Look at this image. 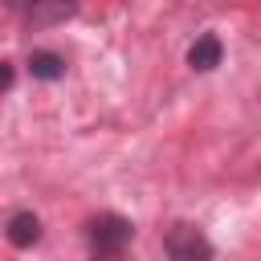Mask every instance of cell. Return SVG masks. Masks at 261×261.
I'll use <instances>...</instances> for the list:
<instances>
[{
	"label": "cell",
	"instance_id": "1",
	"mask_svg": "<svg viewBox=\"0 0 261 261\" xmlns=\"http://www.w3.org/2000/svg\"><path fill=\"white\" fill-rule=\"evenodd\" d=\"M163 249H167L171 261H212V257H216L208 232H204L200 224H192V220H175V224H167V232H163Z\"/></svg>",
	"mask_w": 261,
	"mask_h": 261
},
{
	"label": "cell",
	"instance_id": "2",
	"mask_svg": "<svg viewBox=\"0 0 261 261\" xmlns=\"http://www.w3.org/2000/svg\"><path fill=\"white\" fill-rule=\"evenodd\" d=\"M86 237H90V245H94L102 257H114L118 249H126V245L135 241V224H130L126 216H118V212H102V216H94V220L86 224Z\"/></svg>",
	"mask_w": 261,
	"mask_h": 261
},
{
	"label": "cell",
	"instance_id": "3",
	"mask_svg": "<svg viewBox=\"0 0 261 261\" xmlns=\"http://www.w3.org/2000/svg\"><path fill=\"white\" fill-rule=\"evenodd\" d=\"M73 12H77V0H33V4H29V29L65 24Z\"/></svg>",
	"mask_w": 261,
	"mask_h": 261
},
{
	"label": "cell",
	"instance_id": "4",
	"mask_svg": "<svg viewBox=\"0 0 261 261\" xmlns=\"http://www.w3.org/2000/svg\"><path fill=\"white\" fill-rule=\"evenodd\" d=\"M220 57H224V45H220V37H216V33L196 37V41H192V49H188V65H192L196 73L216 69V65H220Z\"/></svg>",
	"mask_w": 261,
	"mask_h": 261
},
{
	"label": "cell",
	"instance_id": "5",
	"mask_svg": "<svg viewBox=\"0 0 261 261\" xmlns=\"http://www.w3.org/2000/svg\"><path fill=\"white\" fill-rule=\"evenodd\" d=\"M4 237H8L12 249H33V245L41 241V220H37L33 212H16V216L8 220V228H4Z\"/></svg>",
	"mask_w": 261,
	"mask_h": 261
},
{
	"label": "cell",
	"instance_id": "6",
	"mask_svg": "<svg viewBox=\"0 0 261 261\" xmlns=\"http://www.w3.org/2000/svg\"><path fill=\"white\" fill-rule=\"evenodd\" d=\"M29 73L37 82H57V77H65V57L49 53V49H37V53H29Z\"/></svg>",
	"mask_w": 261,
	"mask_h": 261
},
{
	"label": "cell",
	"instance_id": "7",
	"mask_svg": "<svg viewBox=\"0 0 261 261\" xmlns=\"http://www.w3.org/2000/svg\"><path fill=\"white\" fill-rule=\"evenodd\" d=\"M12 82H16V69H12L8 61H0V94H8V90H12Z\"/></svg>",
	"mask_w": 261,
	"mask_h": 261
},
{
	"label": "cell",
	"instance_id": "8",
	"mask_svg": "<svg viewBox=\"0 0 261 261\" xmlns=\"http://www.w3.org/2000/svg\"><path fill=\"white\" fill-rule=\"evenodd\" d=\"M8 4H33V0H8Z\"/></svg>",
	"mask_w": 261,
	"mask_h": 261
},
{
	"label": "cell",
	"instance_id": "9",
	"mask_svg": "<svg viewBox=\"0 0 261 261\" xmlns=\"http://www.w3.org/2000/svg\"><path fill=\"white\" fill-rule=\"evenodd\" d=\"M98 261H114V257H98Z\"/></svg>",
	"mask_w": 261,
	"mask_h": 261
}]
</instances>
